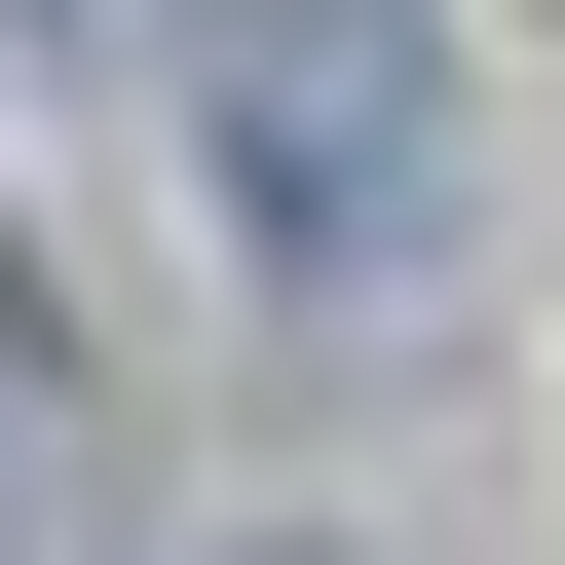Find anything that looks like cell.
<instances>
[{"instance_id":"obj_1","label":"cell","mask_w":565,"mask_h":565,"mask_svg":"<svg viewBox=\"0 0 565 565\" xmlns=\"http://www.w3.org/2000/svg\"><path fill=\"white\" fill-rule=\"evenodd\" d=\"M189 151H226V226L377 264L452 189V0H189Z\"/></svg>"}]
</instances>
